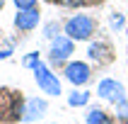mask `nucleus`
<instances>
[{"instance_id":"9b49d317","label":"nucleus","mask_w":128,"mask_h":124,"mask_svg":"<svg viewBox=\"0 0 128 124\" xmlns=\"http://www.w3.org/2000/svg\"><path fill=\"white\" fill-rule=\"evenodd\" d=\"M39 61H41V58H39V54H29V56H24V58H22V66L34 71L36 66H39Z\"/></svg>"},{"instance_id":"423d86ee","label":"nucleus","mask_w":128,"mask_h":124,"mask_svg":"<svg viewBox=\"0 0 128 124\" xmlns=\"http://www.w3.org/2000/svg\"><path fill=\"white\" fill-rule=\"evenodd\" d=\"M46 100H39V97H29L24 100V109H22V122H36L46 114Z\"/></svg>"},{"instance_id":"dca6fc26","label":"nucleus","mask_w":128,"mask_h":124,"mask_svg":"<svg viewBox=\"0 0 128 124\" xmlns=\"http://www.w3.org/2000/svg\"><path fill=\"white\" fill-rule=\"evenodd\" d=\"M111 27H116V29H118V27H123V15H118V12H114V15H111Z\"/></svg>"},{"instance_id":"f8f14e48","label":"nucleus","mask_w":128,"mask_h":124,"mask_svg":"<svg viewBox=\"0 0 128 124\" xmlns=\"http://www.w3.org/2000/svg\"><path fill=\"white\" fill-rule=\"evenodd\" d=\"M58 32H60L58 22H51V24H46V29H44V36H46V39H56Z\"/></svg>"},{"instance_id":"6e6552de","label":"nucleus","mask_w":128,"mask_h":124,"mask_svg":"<svg viewBox=\"0 0 128 124\" xmlns=\"http://www.w3.org/2000/svg\"><path fill=\"white\" fill-rule=\"evenodd\" d=\"M87 102H90V93L87 90H72L68 95V105L70 107H85Z\"/></svg>"},{"instance_id":"2eb2a0df","label":"nucleus","mask_w":128,"mask_h":124,"mask_svg":"<svg viewBox=\"0 0 128 124\" xmlns=\"http://www.w3.org/2000/svg\"><path fill=\"white\" fill-rule=\"evenodd\" d=\"M116 112H118V117H123V119H128V100L118 102V105H116Z\"/></svg>"},{"instance_id":"1a4fd4ad","label":"nucleus","mask_w":128,"mask_h":124,"mask_svg":"<svg viewBox=\"0 0 128 124\" xmlns=\"http://www.w3.org/2000/svg\"><path fill=\"white\" fill-rule=\"evenodd\" d=\"M87 124H114V122L106 117V112H104V109L94 107V109H90V112H87Z\"/></svg>"},{"instance_id":"ddd939ff","label":"nucleus","mask_w":128,"mask_h":124,"mask_svg":"<svg viewBox=\"0 0 128 124\" xmlns=\"http://www.w3.org/2000/svg\"><path fill=\"white\" fill-rule=\"evenodd\" d=\"M58 5H63V7H82L87 5V3H92V0H56Z\"/></svg>"},{"instance_id":"0eeeda50","label":"nucleus","mask_w":128,"mask_h":124,"mask_svg":"<svg viewBox=\"0 0 128 124\" xmlns=\"http://www.w3.org/2000/svg\"><path fill=\"white\" fill-rule=\"evenodd\" d=\"M39 22H41V15H39L36 7H32V10H17V17H14V27L17 29L29 32V29H34Z\"/></svg>"},{"instance_id":"f3484780","label":"nucleus","mask_w":128,"mask_h":124,"mask_svg":"<svg viewBox=\"0 0 128 124\" xmlns=\"http://www.w3.org/2000/svg\"><path fill=\"white\" fill-rule=\"evenodd\" d=\"M5 117V97H2V93H0V119Z\"/></svg>"},{"instance_id":"20e7f679","label":"nucleus","mask_w":128,"mask_h":124,"mask_svg":"<svg viewBox=\"0 0 128 124\" xmlns=\"http://www.w3.org/2000/svg\"><path fill=\"white\" fill-rule=\"evenodd\" d=\"M97 95H99L102 100H106V102H114V105H118V102L126 100V90H123V85L118 83V80H114V78L99 80V85H97Z\"/></svg>"},{"instance_id":"7ed1b4c3","label":"nucleus","mask_w":128,"mask_h":124,"mask_svg":"<svg viewBox=\"0 0 128 124\" xmlns=\"http://www.w3.org/2000/svg\"><path fill=\"white\" fill-rule=\"evenodd\" d=\"M75 54V44H72L70 36H65V34H58L56 39H51V51H48V58H51V63H65L68 58Z\"/></svg>"},{"instance_id":"f257e3e1","label":"nucleus","mask_w":128,"mask_h":124,"mask_svg":"<svg viewBox=\"0 0 128 124\" xmlns=\"http://www.w3.org/2000/svg\"><path fill=\"white\" fill-rule=\"evenodd\" d=\"M97 29V22L90 17V15H72L70 20L63 24V32L65 36H70L72 42H85L94 34Z\"/></svg>"},{"instance_id":"f03ea898","label":"nucleus","mask_w":128,"mask_h":124,"mask_svg":"<svg viewBox=\"0 0 128 124\" xmlns=\"http://www.w3.org/2000/svg\"><path fill=\"white\" fill-rule=\"evenodd\" d=\"M34 80H36V85H39V90H41V93H46V95H51V97H58V95L63 93L58 75L51 71L44 61H39V66L34 68Z\"/></svg>"},{"instance_id":"39448f33","label":"nucleus","mask_w":128,"mask_h":124,"mask_svg":"<svg viewBox=\"0 0 128 124\" xmlns=\"http://www.w3.org/2000/svg\"><path fill=\"white\" fill-rule=\"evenodd\" d=\"M65 78L78 88V85H85L87 80L92 78V71H90V66L85 61H70L65 66Z\"/></svg>"},{"instance_id":"9d476101","label":"nucleus","mask_w":128,"mask_h":124,"mask_svg":"<svg viewBox=\"0 0 128 124\" xmlns=\"http://www.w3.org/2000/svg\"><path fill=\"white\" fill-rule=\"evenodd\" d=\"M104 51H109L106 44H92V46H90V51H87V56L94 58V61H99V58H104Z\"/></svg>"},{"instance_id":"a211bd4d","label":"nucleus","mask_w":128,"mask_h":124,"mask_svg":"<svg viewBox=\"0 0 128 124\" xmlns=\"http://www.w3.org/2000/svg\"><path fill=\"white\" fill-rule=\"evenodd\" d=\"M10 56H12V51H7V49L0 51V61H5V58H10Z\"/></svg>"},{"instance_id":"4468645a","label":"nucleus","mask_w":128,"mask_h":124,"mask_svg":"<svg viewBox=\"0 0 128 124\" xmlns=\"http://www.w3.org/2000/svg\"><path fill=\"white\" fill-rule=\"evenodd\" d=\"M14 7L17 10H32V7H36V0H12Z\"/></svg>"},{"instance_id":"6ab92c4d","label":"nucleus","mask_w":128,"mask_h":124,"mask_svg":"<svg viewBox=\"0 0 128 124\" xmlns=\"http://www.w3.org/2000/svg\"><path fill=\"white\" fill-rule=\"evenodd\" d=\"M5 3H7V0H0V10H2V7H5Z\"/></svg>"}]
</instances>
